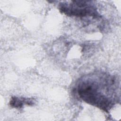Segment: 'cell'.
I'll list each match as a JSON object with an SVG mask.
<instances>
[{"instance_id": "6da1fadb", "label": "cell", "mask_w": 121, "mask_h": 121, "mask_svg": "<svg viewBox=\"0 0 121 121\" xmlns=\"http://www.w3.org/2000/svg\"><path fill=\"white\" fill-rule=\"evenodd\" d=\"M100 85L96 80L86 79L79 83L77 93L84 101L108 112L113 103L110 97L101 92Z\"/></svg>"}, {"instance_id": "7a4b0ae2", "label": "cell", "mask_w": 121, "mask_h": 121, "mask_svg": "<svg viewBox=\"0 0 121 121\" xmlns=\"http://www.w3.org/2000/svg\"><path fill=\"white\" fill-rule=\"evenodd\" d=\"M59 9L61 13L69 16L86 17L91 16L94 17H99L95 7L91 4L90 1H71L70 3H60Z\"/></svg>"}, {"instance_id": "3957f363", "label": "cell", "mask_w": 121, "mask_h": 121, "mask_svg": "<svg viewBox=\"0 0 121 121\" xmlns=\"http://www.w3.org/2000/svg\"><path fill=\"white\" fill-rule=\"evenodd\" d=\"M34 101L31 98H20L16 96H13L11 98L9 104L13 108L20 109L22 108L24 104L33 105L34 104Z\"/></svg>"}]
</instances>
